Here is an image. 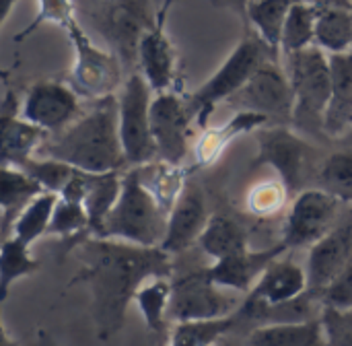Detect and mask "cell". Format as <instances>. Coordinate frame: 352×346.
Masks as SVG:
<instances>
[{
  "label": "cell",
  "mask_w": 352,
  "mask_h": 346,
  "mask_svg": "<svg viewBox=\"0 0 352 346\" xmlns=\"http://www.w3.org/2000/svg\"><path fill=\"white\" fill-rule=\"evenodd\" d=\"M78 272L70 287L85 285L91 293V316L97 338H113L124 322L136 293L151 279H171V254L163 248H146L109 237L89 235L76 246Z\"/></svg>",
  "instance_id": "cell-1"
},
{
  "label": "cell",
  "mask_w": 352,
  "mask_h": 346,
  "mask_svg": "<svg viewBox=\"0 0 352 346\" xmlns=\"http://www.w3.org/2000/svg\"><path fill=\"white\" fill-rule=\"evenodd\" d=\"M89 103L68 128L47 136L37 155L93 173L122 171L128 163L120 138L118 97L111 95Z\"/></svg>",
  "instance_id": "cell-2"
},
{
  "label": "cell",
  "mask_w": 352,
  "mask_h": 346,
  "mask_svg": "<svg viewBox=\"0 0 352 346\" xmlns=\"http://www.w3.org/2000/svg\"><path fill=\"white\" fill-rule=\"evenodd\" d=\"M270 60H280V52L266 43L256 29L248 27L219 70L186 99L194 122L202 130L208 128V118L214 113L217 105L227 103L254 76V72Z\"/></svg>",
  "instance_id": "cell-3"
},
{
  "label": "cell",
  "mask_w": 352,
  "mask_h": 346,
  "mask_svg": "<svg viewBox=\"0 0 352 346\" xmlns=\"http://www.w3.org/2000/svg\"><path fill=\"white\" fill-rule=\"evenodd\" d=\"M167 231V215L142 186L136 167L124 171L122 194L103 223L99 237L120 239L146 248H161Z\"/></svg>",
  "instance_id": "cell-4"
},
{
  "label": "cell",
  "mask_w": 352,
  "mask_h": 346,
  "mask_svg": "<svg viewBox=\"0 0 352 346\" xmlns=\"http://www.w3.org/2000/svg\"><path fill=\"white\" fill-rule=\"evenodd\" d=\"M280 56L295 93L293 124L309 134H326L324 118L332 95L330 56L318 45Z\"/></svg>",
  "instance_id": "cell-5"
},
{
  "label": "cell",
  "mask_w": 352,
  "mask_h": 346,
  "mask_svg": "<svg viewBox=\"0 0 352 346\" xmlns=\"http://www.w3.org/2000/svg\"><path fill=\"white\" fill-rule=\"evenodd\" d=\"M68 39L74 47V64L68 74V85L85 101H95L116 95L124 85V64L111 52L99 47L80 27L78 19L66 29Z\"/></svg>",
  "instance_id": "cell-6"
},
{
  "label": "cell",
  "mask_w": 352,
  "mask_h": 346,
  "mask_svg": "<svg viewBox=\"0 0 352 346\" xmlns=\"http://www.w3.org/2000/svg\"><path fill=\"white\" fill-rule=\"evenodd\" d=\"M148 4L151 0H103L91 14L95 29L130 74L138 68V47L144 33L157 25V14H151Z\"/></svg>",
  "instance_id": "cell-7"
},
{
  "label": "cell",
  "mask_w": 352,
  "mask_h": 346,
  "mask_svg": "<svg viewBox=\"0 0 352 346\" xmlns=\"http://www.w3.org/2000/svg\"><path fill=\"white\" fill-rule=\"evenodd\" d=\"M151 93V85L138 70L128 74L120 89V138L128 167H138L159 159L151 128V105L155 99Z\"/></svg>",
  "instance_id": "cell-8"
},
{
  "label": "cell",
  "mask_w": 352,
  "mask_h": 346,
  "mask_svg": "<svg viewBox=\"0 0 352 346\" xmlns=\"http://www.w3.org/2000/svg\"><path fill=\"white\" fill-rule=\"evenodd\" d=\"M256 142L258 153L252 161V169L272 167L293 198L303 192V184L314 167L316 149L289 126H264L256 130Z\"/></svg>",
  "instance_id": "cell-9"
},
{
  "label": "cell",
  "mask_w": 352,
  "mask_h": 346,
  "mask_svg": "<svg viewBox=\"0 0 352 346\" xmlns=\"http://www.w3.org/2000/svg\"><path fill=\"white\" fill-rule=\"evenodd\" d=\"M227 105L235 111L260 113L270 126H291L295 116V93L280 60H270L260 66Z\"/></svg>",
  "instance_id": "cell-10"
},
{
  "label": "cell",
  "mask_w": 352,
  "mask_h": 346,
  "mask_svg": "<svg viewBox=\"0 0 352 346\" xmlns=\"http://www.w3.org/2000/svg\"><path fill=\"white\" fill-rule=\"evenodd\" d=\"M344 206L342 200L322 188H305L289 204L280 244L289 252L311 248L336 225Z\"/></svg>",
  "instance_id": "cell-11"
},
{
  "label": "cell",
  "mask_w": 352,
  "mask_h": 346,
  "mask_svg": "<svg viewBox=\"0 0 352 346\" xmlns=\"http://www.w3.org/2000/svg\"><path fill=\"white\" fill-rule=\"evenodd\" d=\"M227 289L214 285L206 274V268L186 272L171 283L169 320L177 322H200L217 320L235 314L239 307L227 293Z\"/></svg>",
  "instance_id": "cell-12"
},
{
  "label": "cell",
  "mask_w": 352,
  "mask_h": 346,
  "mask_svg": "<svg viewBox=\"0 0 352 346\" xmlns=\"http://www.w3.org/2000/svg\"><path fill=\"white\" fill-rule=\"evenodd\" d=\"M194 116L184 101L173 91L157 93L151 105V128L161 161L182 165L190 153Z\"/></svg>",
  "instance_id": "cell-13"
},
{
  "label": "cell",
  "mask_w": 352,
  "mask_h": 346,
  "mask_svg": "<svg viewBox=\"0 0 352 346\" xmlns=\"http://www.w3.org/2000/svg\"><path fill=\"white\" fill-rule=\"evenodd\" d=\"M352 266V204H346L336 225L309 248L307 279L309 289L322 293Z\"/></svg>",
  "instance_id": "cell-14"
},
{
  "label": "cell",
  "mask_w": 352,
  "mask_h": 346,
  "mask_svg": "<svg viewBox=\"0 0 352 346\" xmlns=\"http://www.w3.org/2000/svg\"><path fill=\"white\" fill-rule=\"evenodd\" d=\"M82 113L78 93L60 80H37L29 87L21 118L43 128L50 136L68 128Z\"/></svg>",
  "instance_id": "cell-15"
},
{
  "label": "cell",
  "mask_w": 352,
  "mask_h": 346,
  "mask_svg": "<svg viewBox=\"0 0 352 346\" xmlns=\"http://www.w3.org/2000/svg\"><path fill=\"white\" fill-rule=\"evenodd\" d=\"M210 215L202 188L188 184L184 194L167 215V231L161 248L173 256L190 250L192 246H198V239L204 233Z\"/></svg>",
  "instance_id": "cell-16"
},
{
  "label": "cell",
  "mask_w": 352,
  "mask_h": 346,
  "mask_svg": "<svg viewBox=\"0 0 352 346\" xmlns=\"http://www.w3.org/2000/svg\"><path fill=\"white\" fill-rule=\"evenodd\" d=\"M289 250L278 241L270 248H262V250H252L248 248L245 252H239L235 256L217 260L212 266H206V274L210 277V281L227 291H237V293H250L256 283L260 281V277L266 272V268L283 258V254H287Z\"/></svg>",
  "instance_id": "cell-17"
},
{
  "label": "cell",
  "mask_w": 352,
  "mask_h": 346,
  "mask_svg": "<svg viewBox=\"0 0 352 346\" xmlns=\"http://www.w3.org/2000/svg\"><path fill=\"white\" fill-rule=\"evenodd\" d=\"M264 126H270V122L264 116L254 113V111H235L223 124L204 128L192 149L194 167H198V169L212 167L223 157V153L227 151V147L231 142H235L239 136L256 132Z\"/></svg>",
  "instance_id": "cell-18"
},
{
  "label": "cell",
  "mask_w": 352,
  "mask_h": 346,
  "mask_svg": "<svg viewBox=\"0 0 352 346\" xmlns=\"http://www.w3.org/2000/svg\"><path fill=\"white\" fill-rule=\"evenodd\" d=\"M138 72L155 93L171 91L177 76V54L165 27L155 25L144 33L138 47Z\"/></svg>",
  "instance_id": "cell-19"
},
{
  "label": "cell",
  "mask_w": 352,
  "mask_h": 346,
  "mask_svg": "<svg viewBox=\"0 0 352 346\" xmlns=\"http://www.w3.org/2000/svg\"><path fill=\"white\" fill-rule=\"evenodd\" d=\"M309 291L307 270L293 262L291 258L274 260L266 272L260 277L256 287L248 293V297L264 303V305H283L293 301Z\"/></svg>",
  "instance_id": "cell-20"
},
{
  "label": "cell",
  "mask_w": 352,
  "mask_h": 346,
  "mask_svg": "<svg viewBox=\"0 0 352 346\" xmlns=\"http://www.w3.org/2000/svg\"><path fill=\"white\" fill-rule=\"evenodd\" d=\"M332 72V95L324 118V132L340 136L352 126V52L328 54Z\"/></svg>",
  "instance_id": "cell-21"
},
{
  "label": "cell",
  "mask_w": 352,
  "mask_h": 346,
  "mask_svg": "<svg viewBox=\"0 0 352 346\" xmlns=\"http://www.w3.org/2000/svg\"><path fill=\"white\" fill-rule=\"evenodd\" d=\"M0 138H2V165L19 167L31 157L37 155L41 144L47 140V132L25 118L16 116H0Z\"/></svg>",
  "instance_id": "cell-22"
},
{
  "label": "cell",
  "mask_w": 352,
  "mask_h": 346,
  "mask_svg": "<svg viewBox=\"0 0 352 346\" xmlns=\"http://www.w3.org/2000/svg\"><path fill=\"white\" fill-rule=\"evenodd\" d=\"M136 171H138L142 186L153 194V198L163 208V213L169 215L171 208L175 206V202L179 200V196L184 194L186 186H188L190 171L184 165L167 163L161 159L138 165Z\"/></svg>",
  "instance_id": "cell-23"
},
{
  "label": "cell",
  "mask_w": 352,
  "mask_h": 346,
  "mask_svg": "<svg viewBox=\"0 0 352 346\" xmlns=\"http://www.w3.org/2000/svg\"><path fill=\"white\" fill-rule=\"evenodd\" d=\"M45 190L29 173L19 167L2 165L0 171V208H2V239L10 235V229L23 208L43 194Z\"/></svg>",
  "instance_id": "cell-24"
},
{
  "label": "cell",
  "mask_w": 352,
  "mask_h": 346,
  "mask_svg": "<svg viewBox=\"0 0 352 346\" xmlns=\"http://www.w3.org/2000/svg\"><path fill=\"white\" fill-rule=\"evenodd\" d=\"M243 346H328L320 318L289 324H270L245 334Z\"/></svg>",
  "instance_id": "cell-25"
},
{
  "label": "cell",
  "mask_w": 352,
  "mask_h": 346,
  "mask_svg": "<svg viewBox=\"0 0 352 346\" xmlns=\"http://www.w3.org/2000/svg\"><path fill=\"white\" fill-rule=\"evenodd\" d=\"M148 332L155 336L159 346L163 340H169V303H171V281L165 277L151 279L142 289L136 293L134 299Z\"/></svg>",
  "instance_id": "cell-26"
},
{
  "label": "cell",
  "mask_w": 352,
  "mask_h": 346,
  "mask_svg": "<svg viewBox=\"0 0 352 346\" xmlns=\"http://www.w3.org/2000/svg\"><path fill=\"white\" fill-rule=\"evenodd\" d=\"M198 246L208 258L217 262L239 252H245L250 248V239L245 227L237 219L227 215H210V221L204 233L200 235Z\"/></svg>",
  "instance_id": "cell-27"
},
{
  "label": "cell",
  "mask_w": 352,
  "mask_h": 346,
  "mask_svg": "<svg viewBox=\"0 0 352 346\" xmlns=\"http://www.w3.org/2000/svg\"><path fill=\"white\" fill-rule=\"evenodd\" d=\"M124 173L107 171V173H91V182L85 194V208L91 221V235L99 237L103 231V223L107 215L113 210L120 194H122Z\"/></svg>",
  "instance_id": "cell-28"
},
{
  "label": "cell",
  "mask_w": 352,
  "mask_h": 346,
  "mask_svg": "<svg viewBox=\"0 0 352 346\" xmlns=\"http://www.w3.org/2000/svg\"><path fill=\"white\" fill-rule=\"evenodd\" d=\"M58 200H60V194H56V192H43L37 198H33L23 208V213L16 217L8 237H14L21 244L31 248L35 241H39L43 235H47Z\"/></svg>",
  "instance_id": "cell-29"
},
{
  "label": "cell",
  "mask_w": 352,
  "mask_h": 346,
  "mask_svg": "<svg viewBox=\"0 0 352 346\" xmlns=\"http://www.w3.org/2000/svg\"><path fill=\"white\" fill-rule=\"evenodd\" d=\"M297 2L301 0H252L245 6L243 17H248L250 27L256 29L266 43H270L274 50L280 52L285 21Z\"/></svg>",
  "instance_id": "cell-30"
},
{
  "label": "cell",
  "mask_w": 352,
  "mask_h": 346,
  "mask_svg": "<svg viewBox=\"0 0 352 346\" xmlns=\"http://www.w3.org/2000/svg\"><path fill=\"white\" fill-rule=\"evenodd\" d=\"M316 45L326 54L352 52V8L318 10Z\"/></svg>",
  "instance_id": "cell-31"
},
{
  "label": "cell",
  "mask_w": 352,
  "mask_h": 346,
  "mask_svg": "<svg viewBox=\"0 0 352 346\" xmlns=\"http://www.w3.org/2000/svg\"><path fill=\"white\" fill-rule=\"evenodd\" d=\"M235 316L200 320V322H177L169 332V346H214L235 332Z\"/></svg>",
  "instance_id": "cell-32"
},
{
  "label": "cell",
  "mask_w": 352,
  "mask_h": 346,
  "mask_svg": "<svg viewBox=\"0 0 352 346\" xmlns=\"http://www.w3.org/2000/svg\"><path fill=\"white\" fill-rule=\"evenodd\" d=\"M39 260H35L29 252V246L21 244L14 237H4L2 239V252H0V297L2 301L8 297L10 287L25 279L31 277L39 270Z\"/></svg>",
  "instance_id": "cell-33"
},
{
  "label": "cell",
  "mask_w": 352,
  "mask_h": 346,
  "mask_svg": "<svg viewBox=\"0 0 352 346\" xmlns=\"http://www.w3.org/2000/svg\"><path fill=\"white\" fill-rule=\"evenodd\" d=\"M47 235H56L62 241H70V246L76 248L85 237L91 235V221L85 204L60 198L54 208Z\"/></svg>",
  "instance_id": "cell-34"
},
{
  "label": "cell",
  "mask_w": 352,
  "mask_h": 346,
  "mask_svg": "<svg viewBox=\"0 0 352 346\" xmlns=\"http://www.w3.org/2000/svg\"><path fill=\"white\" fill-rule=\"evenodd\" d=\"M291 198L293 194L280 177L260 180L248 190L245 208L256 219H274L289 206Z\"/></svg>",
  "instance_id": "cell-35"
},
{
  "label": "cell",
  "mask_w": 352,
  "mask_h": 346,
  "mask_svg": "<svg viewBox=\"0 0 352 346\" xmlns=\"http://www.w3.org/2000/svg\"><path fill=\"white\" fill-rule=\"evenodd\" d=\"M316 17L318 10L303 0L291 8L280 37V54H293L316 45Z\"/></svg>",
  "instance_id": "cell-36"
},
{
  "label": "cell",
  "mask_w": 352,
  "mask_h": 346,
  "mask_svg": "<svg viewBox=\"0 0 352 346\" xmlns=\"http://www.w3.org/2000/svg\"><path fill=\"white\" fill-rule=\"evenodd\" d=\"M320 188L352 204V153H332L320 163L318 169Z\"/></svg>",
  "instance_id": "cell-37"
},
{
  "label": "cell",
  "mask_w": 352,
  "mask_h": 346,
  "mask_svg": "<svg viewBox=\"0 0 352 346\" xmlns=\"http://www.w3.org/2000/svg\"><path fill=\"white\" fill-rule=\"evenodd\" d=\"M19 169L29 173L37 184H41V188L45 192H56V194H62V190L66 188V184L70 182V177L76 171V167H72L64 161L39 157V155H35L29 161H25L23 165H19Z\"/></svg>",
  "instance_id": "cell-38"
},
{
  "label": "cell",
  "mask_w": 352,
  "mask_h": 346,
  "mask_svg": "<svg viewBox=\"0 0 352 346\" xmlns=\"http://www.w3.org/2000/svg\"><path fill=\"white\" fill-rule=\"evenodd\" d=\"M37 2H39V8H37L35 19L14 37V41L27 39L33 31H37L45 23H52V25H58V27L66 29L72 21H76L72 0H37Z\"/></svg>",
  "instance_id": "cell-39"
},
{
  "label": "cell",
  "mask_w": 352,
  "mask_h": 346,
  "mask_svg": "<svg viewBox=\"0 0 352 346\" xmlns=\"http://www.w3.org/2000/svg\"><path fill=\"white\" fill-rule=\"evenodd\" d=\"M326 345L352 346V307H334L324 305L320 314Z\"/></svg>",
  "instance_id": "cell-40"
},
{
  "label": "cell",
  "mask_w": 352,
  "mask_h": 346,
  "mask_svg": "<svg viewBox=\"0 0 352 346\" xmlns=\"http://www.w3.org/2000/svg\"><path fill=\"white\" fill-rule=\"evenodd\" d=\"M322 303L334 307H352V266L322 293Z\"/></svg>",
  "instance_id": "cell-41"
},
{
  "label": "cell",
  "mask_w": 352,
  "mask_h": 346,
  "mask_svg": "<svg viewBox=\"0 0 352 346\" xmlns=\"http://www.w3.org/2000/svg\"><path fill=\"white\" fill-rule=\"evenodd\" d=\"M307 4H311L316 10H324V8H352V0H303Z\"/></svg>",
  "instance_id": "cell-42"
},
{
  "label": "cell",
  "mask_w": 352,
  "mask_h": 346,
  "mask_svg": "<svg viewBox=\"0 0 352 346\" xmlns=\"http://www.w3.org/2000/svg\"><path fill=\"white\" fill-rule=\"evenodd\" d=\"M175 2H177V0H163V4L159 6V10L155 12V14H157V25H159V27H165V21H167L171 8L175 6Z\"/></svg>",
  "instance_id": "cell-43"
},
{
  "label": "cell",
  "mask_w": 352,
  "mask_h": 346,
  "mask_svg": "<svg viewBox=\"0 0 352 346\" xmlns=\"http://www.w3.org/2000/svg\"><path fill=\"white\" fill-rule=\"evenodd\" d=\"M250 2L252 0H212V4H217V6H229L233 10H239L241 14H245V6Z\"/></svg>",
  "instance_id": "cell-44"
},
{
  "label": "cell",
  "mask_w": 352,
  "mask_h": 346,
  "mask_svg": "<svg viewBox=\"0 0 352 346\" xmlns=\"http://www.w3.org/2000/svg\"><path fill=\"white\" fill-rule=\"evenodd\" d=\"M14 2H16V0H0V23H4V21L8 19V14H10Z\"/></svg>",
  "instance_id": "cell-45"
},
{
  "label": "cell",
  "mask_w": 352,
  "mask_h": 346,
  "mask_svg": "<svg viewBox=\"0 0 352 346\" xmlns=\"http://www.w3.org/2000/svg\"><path fill=\"white\" fill-rule=\"evenodd\" d=\"M0 346H19L16 345V340H12V336L8 334L4 322H2V326H0Z\"/></svg>",
  "instance_id": "cell-46"
},
{
  "label": "cell",
  "mask_w": 352,
  "mask_h": 346,
  "mask_svg": "<svg viewBox=\"0 0 352 346\" xmlns=\"http://www.w3.org/2000/svg\"><path fill=\"white\" fill-rule=\"evenodd\" d=\"M33 346H58V345L54 343V338H52L50 334H45V332L41 330V332L37 334V343H35Z\"/></svg>",
  "instance_id": "cell-47"
},
{
  "label": "cell",
  "mask_w": 352,
  "mask_h": 346,
  "mask_svg": "<svg viewBox=\"0 0 352 346\" xmlns=\"http://www.w3.org/2000/svg\"><path fill=\"white\" fill-rule=\"evenodd\" d=\"M223 346H235V345H227V343H225V345H223Z\"/></svg>",
  "instance_id": "cell-48"
}]
</instances>
